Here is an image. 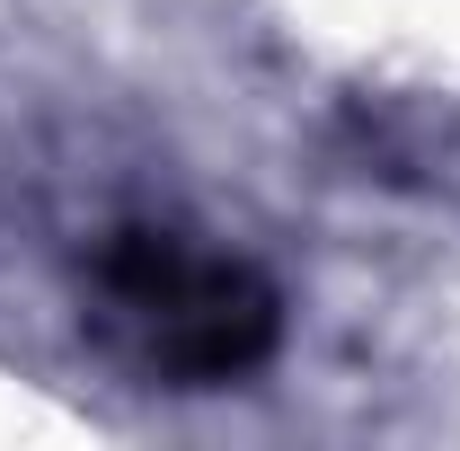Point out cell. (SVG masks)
<instances>
[{
	"mask_svg": "<svg viewBox=\"0 0 460 451\" xmlns=\"http://www.w3.org/2000/svg\"><path fill=\"white\" fill-rule=\"evenodd\" d=\"M107 301H115V319L142 337V354L160 372H177L186 390L248 372L275 345V292L248 266H230V257L186 248L177 230H124L115 239Z\"/></svg>",
	"mask_w": 460,
	"mask_h": 451,
	"instance_id": "obj_1",
	"label": "cell"
}]
</instances>
